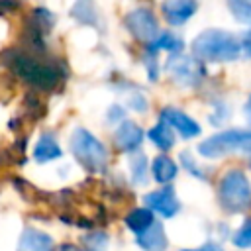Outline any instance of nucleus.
<instances>
[{
	"label": "nucleus",
	"instance_id": "nucleus-32",
	"mask_svg": "<svg viewBox=\"0 0 251 251\" xmlns=\"http://www.w3.org/2000/svg\"><path fill=\"white\" fill-rule=\"evenodd\" d=\"M249 167H251V157H249Z\"/></svg>",
	"mask_w": 251,
	"mask_h": 251
},
{
	"label": "nucleus",
	"instance_id": "nucleus-31",
	"mask_svg": "<svg viewBox=\"0 0 251 251\" xmlns=\"http://www.w3.org/2000/svg\"><path fill=\"white\" fill-rule=\"evenodd\" d=\"M57 251H84V249H78V247H75V245H69V243H65V245H61Z\"/></svg>",
	"mask_w": 251,
	"mask_h": 251
},
{
	"label": "nucleus",
	"instance_id": "nucleus-28",
	"mask_svg": "<svg viewBox=\"0 0 251 251\" xmlns=\"http://www.w3.org/2000/svg\"><path fill=\"white\" fill-rule=\"evenodd\" d=\"M239 43H241V55L247 57V59H251V27L245 33H241Z\"/></svg>",
	"mask_w": 251,
	"mask_h": 251
},
{
	"label": "nucleus",
	"instance_id": "nucleus-27",
	"mask_svg": "<svg viewBox=\"0 0 251 251\" xmlns=\"http://www.w3.org/2000/svg\"><path fill=\"white\" fill-rule=\"evenodd\" d=\"M106 118H108V122H110V124H114V126H120V124L126 120V112H124V108H122V106L114 104V106H110V110H108Z\"/></svg>",
	"mask_w": 251,
	"mask_h": 251
},
{
	"label": "nucleus",
	"instance_id": "nucleus-8",
	"mask_svg": "<svg viewBox=\"0 0 251 251\" xmlns=\"http://www.w3.org/2000/svg\"><path fill=\"white\" fill-rule=\"evenodd\" d=\"M143 204L153 210L155 216H161V218H175L178 212H180V200L175 192V188L171 184H165L157 190H151L143 196Z\"/></svg>",
	"mask_w": 251,
	"mask_h": 251
},
{
	"label": "nucleus",
	"instance_id": "nucleus-24",
	"mask_svg": "<svg viewBox=\"0 0 251 251\" xmlns=\"http://www.w3.org/2000/svg\"><path fill=\"white\" fill-rule=\"evenodd\" d=\"M143 63H145V69H147V76L149 80H157L159 78V61H157V51H153L151 47H147L145 51V57H143Z\"/></svg>",
	"mask_w": 251,
	"mask_h": 251
},
{
	"label": "nucleus",
	"instance_id": "nucleus-22",
	"mask_svg": "<svg viewBox=\"0 0 251 251\" xmlns=\"http://www.w3.org/2000/svg\"><path fill=\"white\" fill-rule=\"evenodd\" d=\"M237 249H251V218H247L231 237Z\"/></svg>",
	"mask_w": 251,
	"mask_h": 251
},
{
	"label": "nucleus",
	"instance_id": "nucleus-1",
	"mask_svg": "<svg viewBox=\"0 0 251 251\" xmlns=\"http://www.w3.org/2000/svg\"><path fill=\"white\" fill-rule=\"evenodd\" d=\"M8 67L14 75L37 90H53L61 80H65V69L35 51H10Z\"/></svg>",
	"mask_w": 251,
	"mask_h": 251
},
{
	"label": "nucleus",
	"instance_id": "nucleus-9",
	"mask_svg": "<svg viewBox=\"0 0 251 251\" xmlns=\"http://www.w3.org/2000/svg\"><path fill=\"white\" fill-rule=\"evenodd\" d=\"M159 120L165 122L182 139H194L202 133L200 124L194 118H190L186 112H182L180 108H175V106H165L159 112Z\"/></svg>",
	"mask_w": 251,
	"mask_h": 251
},
{
	"label": "nucleus",
	"instance_id": "nucleus-5",
	"mask_svg": "<svg viewBox=\"0 0 251 251\" xmlns=\"http://www.w3.org/2000/svg\"><path fill=\"white\" fill-rule=\"evenodd\" d=\"M233 151L251 155V129L229 127L210 135L198 145V153L204 159H222Z\"/></svg>",
	"mask_w": 251,
	"mask_h": 251
},
{
	"label": "nucleus",
	"instance_id": "nucleus-12",
	"mask_svg": "<svg viewBox=\"0 0 251 251\" xmlns=\"http://www.w3.org/2000/svg\"><path fill=\"white\" fill-rule=\"evenodd\" d=\"M16 251H55V241L49 233L37 227H24Z\"/></svg>",
	"mask_w": 251,
	"mask_h": 251
},
{
	"label": "nucleus",
	"instance_id": "nucleus-3",
	"mask_svg": "<svg viewBox=\"0 0 251 251\" xmlns=\"http://www.w3.org/2000/svg\"><path fill=\"white\" fill-rule=\"evenodd\" d=\"M69 149L73 157L92 175H104L108 171V149L106 145L86 127H75L69 139Z\"/></svg>",
	"mask_w": 251,
	"mask_h": 251
},
{
	"label": "nucleus",
	"instance_id": "nucleus-29",
	"mask_svg": "<svg viewBox=\"0 0 251 251\" xmlns=\"http://www.w3.org/2000/svg\"><path fill=\"white\" fill-rule=\"evenodd\" d=\"M180 251H224V249H222V245L216 243V241H206V243H202L200 247H194V249H180Z\"/></svg>",
	"mask_w": 251,
	"mask_h": 251
},
{
	"label": "nucleus",
	"instance_id": "nucleus-25",
	"mask_svg": "<svg viewBox=\"0 0 251 251\" xmlns=\"http://www.w3.org/2000/svg\"><path fill=\"white\" fill-rule=\"evenodd\" d=\"M108 237L106 233H88L84 237V251H106Z\"/></svg>",
	"mask_w": 251,
	"mask_h": 251
},
{
	"label": "nucleus",
	"instance_id": "nucleus-13",
	"mask_svg": "<svg viewBox=\"0 0 251 251\" xmlns=\"http://www.w3.org/2000/svg\"><path fill=\"white\" fill-rule=\"evenodd\" d=\"M135 243L143 251H167L169 249V237H167V231L159 220L151 227H147L145 231L137 233Z\"/></svg>",
	"mask_w": 251,
	"mask_h": 251
},
{
	"label": "nucleus",
	"instance_id": "nucleus-11",
	"mask_svg": "<svg viewBox=\"0 0 251 251\" xmlns=\"http://www.w3.org/2000/svg\"><path fill=\"white\" fill-rule=\"evenodd\" d=\"M161 12L167 24L175 27L184 25L198 12V0H163Z\"/></svg>",
	"mask_w": 251,
	"mask_h": 251
},
{
	"label": "nucleus",
	"instance_id": "nucleus-30",
	"mask_svg": "<svg viewBox=\"0 0 251 251\" xmlns=\"http://www.w3.org/2000/svg\"><path fill=\"white\" fill-rule=\"evenodd\" d=\"M243 114H245V118H247V122L251 126V94H249V98H247V102L243 106Z\"/></svg>",
	"mask_w": 251,
	"mask_h": 251
},
{
	"label": "nucleus",
	"instance_id": "nucleus-33",
	"mask_svg": "<svg viewBox=\"0 0 251 251\" xmlns=\"http://www.w3.org/2000/svg\"><path fill=\"white\" fill-rule=\"evenodd\" d=\"M249 2H251V0H249Z\"/></svg>",
	"mask_w": 251,
	"mask_h": 251
},
{
	"label": "nucleus",
	"instance_id": "nucleus-20",
	"mask_svg": "<svg viewBox=\"0 0 251 251\" xmlns=\"http://www.w3.org/2000/svg\"><path fill=\"white\" fill-rule=\"evenodd\" d=\"M129 176H131V182L137 186H143L149 178V163L141 151L129 155Z\"/></svg>",
	"mask_w": 251,
	"mask_h": 251
},
{
	"label": "nucleus",
	"instance_id": "nucleus-21",
	"mask_svg": "<svg viewBox=\"0 0 251 251\" xmlns=\"http://www.w3.org/2000/svg\"><path fill=\"white\" fill-rule=\"evenodd\" d=\"M229 12L241 25H251V2L249 0H229Z\"/></svg>",
	"mask_w": 251,
	"mask_h": 251
},
{
	"label": "nucleus",
	"instance_id": "nucleus-23",
	"mask_svg": "<svg viewBox=\"0 0 251 251\" xmlns=\"http://www.w3.org/2000/svg\"><path fill=\"white\" fill-rule=\"evenodd\" d=\"M180 165H182V169H184L186 173H190L192 176H196V178H200V180H206V178H208V176L204 175V169L196 163V157H192L190 151H182V153H180Z\"/></svg>",
	"mask_w": 251,
	"mask_h": 251
},
{
	"label": "nucleus",
	"instance_id": "nucleus-15",
	"mask_svg": "<svg viewBox=\"0 0 251 251\" xmlns=\"http://www.w3.org/2000/svg\"><path fill=\"white\" fill-rule=\"evenodd\" d=\"M178 175V165L169 157V155H157L151 161V176L159 184H171Z\"/></svg>",
	"mask_w": 251,
	"mask_h": 251
},
{
	"label": "nucleus",
	"instance_id": "nucleus-18",
	"mask_svg": "<svg viewBox=\"0 0 251 251\" xmlns=\"http://www.w3.org/2000/svg\"><path fill=\"white\" fill-rule=\"evenodd\" d=\"M71 16L82 25H98L100 24V14H98L94 0H76L73 4Z\"/></svg>",
	"mask_w": 251,
	"mask_h": 251
},
{
	"label": "nucleus",
	"instance_id": "nucleus-7",
	"mask_svg": "<svg viewBox=\"0 0 251 251\" xmlns=\"http://www.w3.org/2000/svg\"><path fill=\"white\" fill-rule=\"evenodd\" d=\"M124 24L127 27V31L137 39V41H143V43H153L155 37L161 33L159 29V22L155 18V14L149 10V8H133L126 14L124 18Z\"/></svg>",
	"mask_w": 251,
	"mask_h": 251
},
{
	"label": "nucleus",
	"instance_id": "nucleus-6",
	"mask_svg": "<svg viewBox=\"0 0 251 251\" xmlns=\"http://www.w3.org/2000/svg\"><path fill=\"white\" fill-rule=\"evenodd\" d=\"M165 73L180 88H194L206 76V69L202 61L196 59L194 55H184V53L169 55V59L165 61Z\"/></svg>",
	"mask_w": 251,
	"mask_h": 251
},
{
	"label": "nucleus",
	"instance_id": "nucleus-14",
	"mask_svg": "<svg viewBox=\"0 0 251 251\" xmlns=\"http://www.w3.org/2000/svg\"><path fill=\"white\" fill-rule=\"evenodd\" d=\"M61 157H63V149H61L55 133H51V131L39 133V137L33 145V159L37 163H51Z\"/></svg>",
	"mask_w": 251,
	"mask_h": 251
},
{
	"label": "nucleus",
	"instance_id": "nucleus-19",
	"mask_svg": "<svg viewBox=\"0 0 251 251\" xmlns=\"http://www.w3.org/2000/svg\"><path fill=\"white\" fill-rule=\"evenodd\" d=\"M147 47H151L153 51H167V53H171V55H175V53H182V49H184V41H182V37L178 35V33H175V31H161L157 37H155V41L153 43H149Z\"/></svg>",
	"mask_w": 251,
	"mask_h": 251
},
{
	"label": "nucleus",
	"instance_id": "nucleus-17",
	"mask_svg": "<svg viewBox=\"0 0 251 251\" xmlns=\"http://www.w3.org/2000/svg\"><path fill=\"white\" fill-rule=\"evenodd\" d=\"M147 135V139L159 149V151H171L173 147H175V143H176V133L165 124V122H157L155 126H151L149 127V131L145 133Z\"/></svg>",
	"mask_w": 251,
	"mask_h": 251
},
{
	"label": "nucleus",
	"instance_id": "nucleus-10",
	"mask_svg": "<svg viewBox=\"0 0 251 251\" xmlns=\"http://www.w3.org/2000/svg\"><path fill=\"white\" fill-rule=\"evenodd\" d=\"M143 137L145 131L139 127V124L131 122V120H124L116 131H114V145L122 151V153H137L143 145Z\"/></svg>",
	"mask_w": 251,
	"mask_h": 251
},
{
	"label": "nucleus",
	"instance_id": "nucleus-16",
	"mask_svg": "<svg viewBox=\"0 0 251 251\" xmlns=\"http://www.w3.org/2000/svg\"><path fill=\"white\" fill-rule=\"evenodd\" d=\"M155 222H157V216H155V214H153V210H149L147 206L133 208V210H129V212L126 214V218H124L126 227H127L133 235H137V233L145 231V229H147V227H151Z\"/></svg>",
	"mask_w": 251,
	"mask_h": 251
},
{
	"label": "nucleus",
	"instance_id": "nucleus-2",
	"mask_svg": "<svg viewBox=\"0 0 251 251\" xmlns=\"http://www.w3.org/2000/svg\"><path fill=\"white\" fill-rule=\"evenodd\" d=\"M192 55L202 63H231L241 57L239 37L226 29H204L190 43Z\"/></svg>",
	"mask_w": 251,
	"mask_h": 251
},
{
	"label": "nucleus",
	"instance_id": "nucleus-26",
	"mask_svg": "<svg viewBox=\"0 0 251 251\" xmlns=\"http://www.w3.org/2000/svg\"><path fill=\"white\" fill-rule=\"evenodd\" d=\"M127 106L135 112H145L147 110V98L141 94V92H129L127 94Z\"/></svg>",
	"mask_w": 251,
	"mask_h": 251
},
{
	"label": "nucleus",
	"instance_id": "nucleus-4",
	"mask_svg": "<svg viewBox=\"0 0 251 251\" xmlns=\"http://www.w3.org/2000/svg\"><path fill=\"white\" fill-rule=\"evenodd\" d=\"M218 202L227 214H243L251 208V182L239 169H229L218 182Z\"/></svg>",
	"mask_w": 251,
	"mask_h": 251
}]
</instances>
